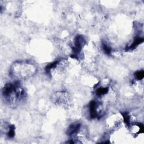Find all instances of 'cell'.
Wrapping results in <instances>:
<instances>
[{"label": "cell", "instance_id": "obj_1", "mask_svg": "<svg viewBox=\"0 0 144 144\" xmlns=\"http://www.w3.org/2000/svg\"><path fill=\"white\" fill-rule=\"evenodd\" d=\"M3 95L8 103L15 104L19 103L24 98L25 93L18 83H8L3 90Z\"/></svg>", "mask_w": 144, "mask_h": 144}, {"label": "cell", "instance_id": "obj_2", "mask_svg": "<svg viewBox=\"0 0 144 144\" xmlns=\"http://www.w3.org/2000/svg\"><path fill=\"white\" fill-rule=\"evenodd\" d=\"M84 44H85V40L83 37L82 36H76L74 40V45L73 47V50L75 54H78L81 51Z\"/></svg>", "mask_w": 144, "mask_h": 144}, {"label": "cell", "instance_id": "obj_3", "mask_svg": "<svg viewBox=\"0 0 144 144\" xmlns=\"http://www.w3.org/2000/svg\"><path fill=\"white\" fill-rule=\"evenodd\" d=\"M97 105L95 101H92L89 105V110H90V116L92 118H95L98 116V113L97 112Z\"/></svg>", "mask_w": 144, "mask_h": 144}, {"label": "cell", "instance_id": "obj_4", "mask_svg": "<svg viewBox=\"0 0 144 144\" xmlns=\"http://www.w3.org/2000/svg\"><path fill=\"white\" fill-rule=\"evenodd\" d=\"M80 128V124H71L69 126V127L67 131V133L69 136H72L74 134L77 133L79 131Z\"/></svg>", "mask_w": 144, "mask_h": 144}, {"label": "cell", "instance_id": "obj_5", "mask_svg": "<svg viewBox=\"0 0 144 144\" xmlns=\"http://www.w3.org/2000/svg\"><path fill=\"white\" fill-rule=\"evenodd\" d=\"M143 41V38H137V39H136V40H135L133 41L132 44L131 45V46H129V47L128 49L129 50L134 49L135 48H136L138 45L141 44Z\"/></svg>", "mask_w": 144, "mask_h": 144}, {"label": "cell", "instance_id": "obj_6", "mask_svg": "<svg viewBox=\"0 0 144 144\" xmlns=\"http://www.w3.org/2000/svg\"><path fill=\"white\" fill-rule=\"evenodd\" d=\"M109 90L108 87H101L97 89L96 90V95L98 96H103L105 94H107Z\"/></svg>", "mask_w": 144, "mask_h": 144}, {"label": "cell", "instance_id": "obj_7", "mask_svg": "<svg viewBox=\"0 0 144 144\" xmlns=\"http://www.w3.org/2000/svg\"><path fill=\"white\" fill-rule=\"evenodd\" d=\"M8 136L10 138H12L15 135V127L14 126H10L9 131L8 132Z\"/></svg>", "mask_w": 144, "mask_h": 144}, {"label": "cell", "instance_id": "obj_8", "mask_svg": "<svg viewBox=\"0 0 144 144\" xmlns=\"http://www.w3.org/2000/svg\"><path fill=\"white\" fill-rule=\"evenodd\" d=\"M103 50L104 51V52L107 55H110L112 52V49L111 48L109 47V46H108L107 45H106L105 44H103Z\"/></svg>", "mask_w": 144, "mask_h": 144}, {"label": "cell", "instance_id": "obj_9", "mask_svg": "<svg viewBox=\"0 0 144 144\" xmlns=\"http://www.w3.org/2000/svg\"><path fill=\"white\" fill-rule=\"evenodd\" d=\"M144 72L143 70L138 71L135 73V77L137 80H141L143 78Z\"/></svg>", "mask_w": 144, "mask_h": 144}, {"label": "cell", "instance_id": "obj_10", "mask_svg": "<svg viewBox=\"0 0 144 144\" xmlns=\"http://www.w3.org/2000/svg\"><path fill=\"white\" fill-rule=\"evenodd\" d=\"M122 115H123V117L124 122L127 125H129L130 123V117L129 116L128 113H124L123 114H122Z\"/></svg>", "mask_w": 144, "mask_h": 144}]
</instances>
